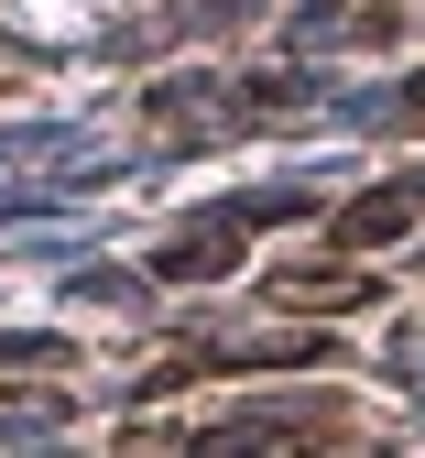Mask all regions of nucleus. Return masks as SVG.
Instances as JSON below:
<instances>
[{
	"label": "nucleus",
	"mask_w": 425,
	"mask_h": 458,
	"mask_svg": "<svg viewBox=\"0 0 425 458\" xmlns=\"http://www.w3.org/2000/svg\"><path fill=\"white\" fill-rule=\"evenodd\" d=\"M414 208H425L414 175H404V186H371L360 208H338V241H349V251H382V241H404V229H414Z\"/></svg>",
	"instance_id": "obj_1"
},
{
	"label": "nucleus",
	"mask_w": 425,
	"mask_h": 458,
	"mask_svg": "<svg viewBox=\"0 0 425 458\" xmlns=\"http://www.w3.org/2000/svg\"><path fill=\"white\" fill-rule=\"evenodd\" d=\"M229 262H240V229H197V241H174V251H164L174 284H186V273H229Z\"/></svg>",
	"instance_id": "obj_2"
},
{
	"label": "nucleus",
	"mask_w": 425,
	"mask_h": 458,
	"mask_svg": "<svg viewBox=\"0 0 425 458\" xmlns=\"http://www.w3.org/2000/svg\"><path fill=\"white\" fill-rule=\"evenodd\" d=\"M284 295H294V306H349V295H360V284H349V273H294V284H284Z\"/></svg>",
	"instance_id": "obj_3"
},
{
	"label": "nucleus",
	"mask_w": 425,
	"mask_h": 458,
	"mask_svg": "<svg viewBox=\"0 0 425 458\" xmlns=\"http://www.w3.org/2000/svg\"><path fill=\"white\" fill-rule=\"evenodd\" d=\"M414 109H425V77H414Z\"/></svg>",
	"instance_id": "obj_4"
}]
</instances>
